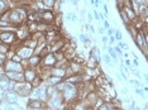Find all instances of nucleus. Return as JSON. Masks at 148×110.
I'll return each instance as SVG.
<instances>
[{"label":"nucleus","instance_id":"obj_38","mask_svg":"<svg viewBox=\"0 0 148 110\" xmlns=\"http://www.w3.org/2000/svg\"><path fill=\"white\" fill-rule=\"evenodd\" d=\"M97 31H99V33H100V34H101V36L105 34V29L103 28V25H99V28H97Z\"/></svg>","mask_w":148,"mask_h":110},{"label":"nucleus","instance_id":"obj_47","mask_svg":"<svg viewBox=\"0 0 148 110\" xmlns=\"http://www.w3.org/2000/svg\"><path fill=\"white\" fill-rule=\"evenodd\" d=\"M90 3H91V5H94V0H90Z\"/></svg>","mask_w":148,"mask_h":110},{"label":"nucleus","instance_id":"obj_34","mask_svg":"<svg viewBox=\"0 0 148 110\" xmlns=\"http://www.w3.org/2000/svg\"><path fill=\"white\" fill-rule=\"evenodd\" d=\"M79 39H80V41H81V42L84 43V42H85L86 39H87V36L85 34V33H81V34L79 36Z\"/></svg>","mask_w":148,"mask_h":110},{"label":"nucleus","instance_id":"obj_35","mask_svg":"<svg viewBox=\"0 0 148 110\" xmlns=\"http://www.w3.org/2000/svg\"><path fill=\"white\" fill-rule=\"evenodd\" d=\"M115 1H116V5H118V6H120V8H123L124 4H125V1H127V0H115Z\"/></svg>","mask_w":148,"mask_h":110},{"label":"nucleus","instance_id":"obj_12","mask_svg":"<svg viewBox=\"0 0 148 110\" xmlns=\"http://www.w3.org/2000/svg\"><path fill=\"white\" fill-rule=\"evenodd\" d=\"M0 110H25L19 102H6L3 100L0 102Z\"/></svg>","mask_w":148,"mask_h":110},{"label":"nucleus","instance_id":"obj_30","mask_svg":"<svg viewBox=\"0 0 148 110\" xmlns=\"http://www.w3.org/2000/svg\"><path fill=\"white\" fill-rule=\"evenodd\" d=\"M71 18H72V12L67 13V14H65V16H63L65 22H71Z\"/></svg>","mask_w":148,"mask_h":110},{"label":"nucleus","instance_id":"obj_26","mask_svg":"<svg viewBox=\"0 0 148 110\" xmlns=\"http://www.w3.org/2000/svg\"><path fill=\"white\" fill-rule=\"evenodd\" d=\"M132 1L136 4L137 6H148L147 5V3H148V0H132Z\"/></svg>","mask_w":148,"mask_h":110},{"label":"nucleus","instance_id":"obj_11","mask_svg":"<svg viewBox=\"0 0 148 110\" xmlns=\"http://www.w3.org/2000/svg\"><path fill=\"white\" fill-rule=\"evenodd\" d=\"M38 75V70L37 68H32V67H27L23 71V76H24V81L25 82H31L36 79V76Z\"/></svg>","mask_w":148,"mask_h":110},{"label":"nucleus","instance_id":"obj_45","mask_svg":"<svg viewBox=\"0 0 148 110\" xmlns=\"http://www.w3.org/2000/svg\"><path fill=\"white\" fill-rule=\"evenodd\" d=\"M47 108V106H46ZM46 108H39V109H31V110H46Z\"/></svg>","mask_w":148,"mask_h":110},{"label":"nucleus","instance_id":"obj_6","mask_svg":"<svg viewBox=\"0 0 148 110\" xmlns=\"http://www.w3.org/2000/svg\"><path fill=\"white\" fill-rule=\"evenodd\" d=\"M15 36H16V41L21 42V43L27 41V39H28L29 37L32 36L31 32H29V29H28V25H27V23H24V24H22V25H19V27H16Z\"/></svg>","mask_w":148,"mask_h":110},{"label":"nucleus","instance_id":"obj_14","mask_svg":"<svg viewBox=\"0 0 148 110\" xmlns=\"http://www.w3.org/2000/svg\"><path fill=\"white\" fill-rule=\"evenodd\" d=\"M48 73L49 76H56V77H60V79H66V68H62V67H52L48 70Z\"/></svg>","mask_w":148,"mask_h":110},{"label":"nucleus","instance_id":"obj_4","mask_svg":"<svg viewBox=\"0 0 148 110\" xmlns=\"http://www.w3.org/2000/svg\"><path fill=\"white\" fill-rule=\"evenodd\" d=\"M16 36L15 32H10V31H5L0 33V43L6 46V47H10L14 43H16Z\"/></svg>","mask_w":148,"mask_h":110},{"label":"nucleus","instance_id":"obj_25","mask_svg":"<svg viewBox=\"0 0 148 110\" xmlns=\"http://www.w3.org/2000/svg\"><path fill=\"white\" fill-rule=\"evenodd\" d=\"M114 38H115L116 42L123 41V34H122V32L118 31V29H115V32H114Z\"/></svg>","mask_w":148,"mask_h":110},{"label":"nucleus","instance_id":"obj_22","mask_svg":"<svg viewBox=\"0 0 148 110\" xmlns=\"http://www.w3.org/2000/svg\"><path fill=\"white\" fill-rule=\"evenodd\" d=\"M108 55L110 56V58H112V62H113V63H118V56H116V53L114 52L113 47H109V48H108Z\"/></svg>","mask_w":148,"mask_h":110},{"label":"nucleus","instance_id":"obj_42","mask_svg":"<svg viewBox=\"0 0 148 110\" xmlns=\"http://www.w3.org/2000/svg\"><path fill=\"white\" fill-rule=\"evenodd\" d=\"M122 94H123V95H128V90H127L125 87L122 89Z\"/></svg>","mask_w":148,"mask_h":110},{"label":"nucleus","instance_id":"obj_28","mask_svg":"<svg viewBox=\"0 0 148 110\" xmlns=\"http://www.w3.org/2000/svg\"><path fill=\"white\" fill-rule=\"evenodd\" d=\"M130 101H132V98H130L129 95H124V98H123V101L122 102H124V104H130Z\"/></svg>","mask_w":148,"mask_h":110},{"label":"nucleus","instance_id":"obj_17","mask_svg":"<svg viewBox=\"0 0 148 110\" xmlns=\"http://www.w3.org/2000/svg\"><path fill=\"white\" fill-rule=\"evenodd\" d=\"M5 75L10 81H15V82H23L24 81L23 72H5Z\"/></svg>","mask_w":148,"mask_h":110},{"label":"nucleus","instance_id":"obj_48","mask_svg":"<svg viewBox=\"0 0 148 110\" xmlns=\"http://www.w3.org/2000/svg\"><path fill=\"white\" fill-rule=\"evenodd\" d=\"M116 110H123V109H116Z\"/></svg>","mask_w":148,"mask_h":110},{"label":"nucleus","instance_id":"obj_15","mask_svg":"<svg viewBox=\"0 0 148 110\" xmlns=\"http://www.w3.org/2000/svg\"><path fill=\"white\" fill-rule=\"evenodd\" d=\"M41 61H42V57H41V56L33 55V56H31V57L27 59V63H28V67L38 68L39 65H41Z\"/></svg>","mask_w":148,"mask_h":110},{"label":"nucleus","instance_id":"obj_10","mask_svg":"<svg viewBox=\"0 0 148 110\" xmlns=\"http://www.w3.org/2000/svg\"><path fill=\"white\" fill-rule=\"evenodd\" d=\"M55 12L53 10H48V9H46V10L43 12H39V19H41L42 23H45V24H48L51 25L53 22H55Z\"/></svg>","mask_w":148,"mask_h":110},{"label":"nucleus","instance_id":"obj_24","mask_svg":"<svg viewBox=\"0 0 148 110\" xmlns=\"http://www.w3.org/2000/svg\"><path fill=\"white\" fill-rule=\"evenodd\" d=\"M101 58L104 59V62H105L106 66H109L110 63H113L112 62V58H110V56L108 55V53H104V55H101Z\"/></svg>","mask_w":148,"mask_h":110},{"label":"nucleus","instance_id":"obj_9","mask_svg":"<svg viewBox=\"0 0 148 110\" xmlns=\"http://www.w3.org/2000/svg\"><path fill=\"white\" fill-rule=\"evenodd\" d=\"M56 62L57 59L55 57V55H53L52 52H49L48 55H46L45 57H42V61H41V65H39V67L42 68H52L56 66Z\"/></svg>","mask_w":148,"mask_h":110},{"label":"nucleus","instance_id":"obj_33","mask_svg":"<svg viewBox=\"0 0 148 110\" xmlns=\"http://www.w3.org/2000/svg\"><path fill=\"white\" fill-rule=\"evenodd\" d=\"M86 18H87V22H89V24H91L92 20H94V18H92V14H91V13H86Z\"/></svg>","mask_w":148,"mask_h":110},{"label":"nucleus","instance_id":"obj_13","mask_svg":"<svg viewBox=\"0 0 148 110\" xmlns=\"http://www.w3.org/2000/svg\"><path fill=\"white\" fill-rule=\"evenodd\" d=\"M21 98L22 96L16 91H14V90H8L4 94V101H6V102H18Z\"/></svg>","mask_w":148,"mask_h":110},{"label":"nucleus","instance_id":"obj_20","mask_svg":"<svg viewBox=\"0 0 148 110\" xmlns=\"http://www.w3.org/2000/svg\"><path fill=\"white\" fill-rule=\"evenodd\" d=\"M96 110H116L115 108L113 106V104L110 101H104L101 105L99 106Z\"/></svg>","mask_w":148,"mask_h":110},{"label":"nucleus","instance_id":"obj_43","mask_svg":"<svg viewBox=\"0 0 148 110\" xmlns=\"http://www.w3.org/2000/svg\"><path fill=\"white\" fill-rule=\"evenodd\" d=\"M85 110H95V109H94L92 106H86V109H85Z\"/></svg>","mask_w":148,"mask_h":110},{"label":"nucleus","instance_id":"obj_29","mask_svg":"<svg viewBox=\"0 0 148 110\" xmlns=\"http://www.w3.org/2000/svg\"><path fill=\"white\" fill-rule=\"evenodd\" d=\"M108 43H109L110 46H114L116 43L115 41V38H114V36H110V37H108Z\"/></svg>","mask_w":148,"mask_h":110},{"label":"nucleus","instance_id":"obj_46","mask_svg":"<svg viewBox=\"0 0 148 110\" xmlns=\"http://www.w3.org/2000/svg\"><path fill=\"white\" fill-rule=\"evenodd\" d=\"M46 110H60V109H51V108H46Z\"/></svg>","mask_w":148,"mask_h":110},{"label":"nucleus","instance_id":"obj_31","mask_svg":"<svg viewBox=\"0 0 148 110\" xmlns=\"http://www.w3.org/2000/svg\"><path fill=\"white\" fill-rule=\"evenodd\" d=\"M130 62H132V67H134V68H138V67L140 66L139 61H138V59H136V58H134L133 61H130Z\"/></svg>","mask_w":148,"mask_h":110},{"label":"nucleus","instance_id":"obj_21","mask_svg":"<svg viewBox=\"0 0 148 110\" xmlns=\"http://www.w3.org/2000/svg\"><path fill=\"white\" fill-rule=\"evenodd\" d=\"M43 5H45L46 9H48V10H53V6L56 4V0H42Z\"/></svg>","mask_w":148,"mask_h":110},{"label":"nucleus","instance_id":"obj_2","mask_svg":"<svg viewBox=\"0 0 148 110\" xmlns=\"http://www.w3.org/2000/svg\"><path fill=\"white\" fill-rule=\"evenodd\" d=\"M65 101H63V98L61 95V92H56L53 96L48 98L46 100V106L47 108H51V109H60L63 110L65 109Z\"/></svg>","mask_w":148,"mask_h":110},{"label":"nucleus","instance_id":"obj_8","mask_svg":"<svg viewBox=\"0 0 148 110\" xmlns=\"http://www.w3.org/2000/svg\"><path fill=\"white\" fill-rule=\"evenodd\" d=\"M14 51H15V53H16V55H18L22 59H28L29 57H31V56L34 55V49L27 47V46H24L23 43H19V46L14 48Z\"/></svg>","mask_w":148,"mask_h":110},{"label":"nucleus","instance_id":"obj_5","mask_svg":"<svg viewBox=\"0 0 148 110\" xmlns=\"http://www.w3.org/2000/svg\"><path fill=\"white\" fill-rule=\"evenodd\" d=\"M32 89H33V86H32L31 82H25V81H23V82H16L14 91L18 92V94L21 95L22 98H28V95L31 94Z\"/></svg>","mask_w":148,"mask_h":110},{"label":"nucleus","instance_id":"obj_36","mask_svg":"<svg viewBox=\"0 0 148 110\" xmlns=\"http://www.w3.org/2000/svg\"><path fill=\"white\" fill-rule=\"evenodd\" d=\"M101 39H103V44H104V46H108V36L104 34V36L101 37Z\"/></svg>","mask_w":148,"mask_h":110},{"label":"nucleus","instance_id":"obj_27","mask_svg":"<svg viewBox=\"0 0 148 110\" xmlns=\"http://www.w3.org/2000/svg\"><path fill=\"white\" fill-rule=\"evenodd\" d=\"M134 91H136V94H137L138 96H140V98L146 99V94H144V92H143L142 87H136V89H134Z\"/></svg>","mask_w":148,"mask_h":110},{"label":"nucleus","instance_id":"obj_40","mask_svg":"<svg viewBox=\"0 0 148 110\" xmlns=\"http://www.w3.org/2000/svg\"><path fill=\"white\" fill-rule=\"evenodd\" d=\"M4 94H5V91H3V90H0V102L4 100Z\"/></svg>","mask_w":148,"mask_h":110},{"label":"nucleus","instance_id":"obj_41","mask_svg":"<svg viewBox=\"0 0 148 110\" xmlns=\"http://www.w3.org/2000/svg\"><path fill=\"white\" fill-rule=\"evenodd\" d=\"M69 1H71V3H72V4H73V5H75V6H76L77 4H79V1H80V0H69Z\"/></svg>","mask_w":148,"mask_h":110},{"label":"nucleus","instance_id":"obj_19","mask_svg":"<svg viewBox=\"0 0 148 110\" xmlns=\"http://www.w3.org/2000/svg\"><path fill=\"white\" fill-rule=\"evenodd\" d=\"M119 15H120V19H122V22H123V24L124 25H129V24H132V23H130V20H129V18H128L127 16V14H125V12L123 10V8L122 9H119Z\"/></svg>","mask_w":148,"mask_h":110},{"label":"nucleus","instance_id":"obj_16","mask_svg":"<svg viewBox=\"0 0 148 110\" xmlns=\"http://www.w3.org/2000/svg\"><path fill=\"white\" fill-rule=\"evenodd\" d=\"M27 108L31 109H39V108H46V102L41 101V100H34V99H28L27 101Z\"/></svg>","mask_w":148,"mask_h":110},{"label":"nucleus","instance_id":"obj_3","mask_svg":"<svg viewBox=\"0 0 148 110\" xmlns=\"http://www.w3.org/2000/svg\"><path fill=\"white\" fill-rule=\"evenodd\" d=\"M28 99H34V100H41V101L46 102L47 94H46V85L42 84L37 87H33L31 94L28 95Z\"/></svg>","mask_w":148,"mask_h":110},{"label":"nucleus","instance_id":"obj_18","mask_svg":"<svg viewBox=\"0 0 148 110\" xmlns=\"http://www.w3.org/2000/svg\"><path fill=\"white\" fill-rule=\"evenodd\" d=\"M61 81H63V79L56 77V76H47V77L43 80V84L46 86H56L58 85Z\"/></svg>","mask_w":148,"mask_h":110},{"label":"nucleus","instance_id":"obj_44","mask_svg":"<svg viewBox=\"0 0 148 110\" xmlns=\"http://www.w3.org/2000/svg\"><path fill=\"white\" fill-rule=\"evenodd\" d=\"M4 62H5V61H1V59H0V68L3 67V65H4Z\"/></svg>","mask_w":148,"mask_h":110},{"label":"nucleus","instance_id":"obj_7","mask_svg":"<svg viewBox=\"0 0 148 110\" xmlns=\"http://www.w3.org/2000/svg\"><path fill=\"white\" fill-rule=\"evenodd\" d=\"M3 68H4L5 72H23L24 71V67L22 66L21 62H14L12 59H6L3 65Z\"/></svg>","mask_w":148,"mask_h":110},{"label":"nucleus","instance_id":"obj_1","mask_svg":"<svg viewBox=\"0 0 148 110\" xmlns=\"http://www.w3.org/2000/svg\"><path fill=\"white\" fill-rule=\"evenodd\" d=\"M134 43H136V47L139 49V52L143 53L144 58H147V55H148V51H147V36L143 34L142 31H138L136 33V36H134L133 38Z\"/></svg>","mask_w":148,"mask_h":110},{"label":"nucleus","instance_id":"obj_23","mask_svg":"<svg viewBox=\"0 0 148 110\" xmlns=\"http://www.w3.org/2000/svg\"><path fill=\"white\" fill-rule=\"evenodd\" d=\"M42 84H43V79L39 75H37L36 79L32 81V86H33V87H37V86H39V85H42Z\"/></svg>","mask_w":148,"mask_h":110},{"label":"nucleus","instance_id":"obj_37","mask_svg":"<svg viewBox=\"0 0 148 110\" xmlns=\"http://www.w3.org/2000/svg\"><path fill=\"white\" fill-rule=\"evenodd\" d=\"M0 59H1V61H6V53H4V52H0Z\"/></svg>","mask_w":148,"mask_h":110},{"label":"nucleus","instance_id":"obj_32","mask_svg":"<svg viewBox=\"0 0 148 110\" xmlns=\"http://www.w3.org/2000/svg\"><path fill=\"white\" fill-rule=\"evenodd\" d=\"M103 28L105 29V31H108V29L110 28V24H109V22H108V19H104L103 20Z\"/></svg>","mask_w":148,"mask_h":110},{"label":"nucleus","instance_id":"obj_39","mask_svg":"<svg viewBox=\"0 0 148 110\" xmlns=\"http://www.w3.org/2000/svg\"><path fill=\"white\" fill-rule=\"evenodd\" d=\"M71 22H73V23L77 22V14H76L75 12H72V18H71Z\"/></svg>","mask_w":148,"mask_h":110}]
</instances>
